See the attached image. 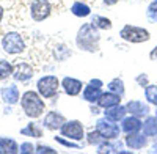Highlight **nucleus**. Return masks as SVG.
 <instances>
[{"mask_svg":"<svg viewBox=\"0 0 157 154\" xmlns=\"http://www.w3.org/2000/svg\"><path fill=\"white\" fill-rule=\"evenodd\" d=\"M120 38L127 43H132V44H141V43H146L151 40V33L143 27L126 24L120 30Z\"/></svg>","mask_w":157,"mask_h":154,"instance_id":"obj_3","label":"nucleus"},{"mask_svg":"<svg viewBox=\"0 0 157 154\" xmlns=\"http://www.w3.org/2000/svg\"><path fill=\"white\" fill-rule=\"evenodd\" d=\"M96 129L107 140H115V138L120 137V134H121V126H118L115 121H112V120H109L105 117L99 118L96 121Z\"/></svg>","mask_w":157,"mask_h":154,"instance_id":"obj_7","label":"nucleus"},{"mask_svg":"<svg viewBox=\"0 0 157 154\" xmlns=\"http://www.w3.org/2000/svg\"><path fill=\"white\" fill-rule=\"evenodd\" d=\"M141 131L148 137H157V117H149L148 115L143 121Z\"/></svg>","mask_w":157,"mask_h":154,"instance_id":"obj_20","label":"nucleus"},{"mask_svg":"<svg viewBox=\"0 0 157 154\" xmlns=\"http://www.w3.org/2000/svg\"><path fill=\"white\" fill-rule=\"evenodd\" d=\"M99 43H101V30L93 22H86L77 30L75 46L83 52H90V54L98 52Z\"/></svg>","mask_w":157,"mask_h":154,"instance_id":"obj_1","label":"nucleus"},{"mask_svg":"<svg viewBox=\"0 0 157 154\" xmlns=\"http://www.w3.org/2000/svg\"><path fill=\"white\" fill-rule=\"evenodd\" d=\"M33 151H35V146H33L32 143H29V142H25V143L19 145V152H22V154H27V152H33Z\"/></svg>","mask_w":157,"mask_h":154,"instance_id":"obj_33","label":"nucleus"},{"mask_svg":"<svg viewBox=\"0 0 157 154\" xmlns=\"http://www.w3.org/2000/svg\"><path fill=\"white\" fill-rule=\"evenodd\" d=\"M43 99L44 98L36 91H32V90L25 91L21 96V107H22L24 113L32 120H36L39 117H43V113L46 110V104H44Z\"/></svg>","mask_w":157,"mask_h":154,"instance_id":"obj_2","label":"nucleus"},{"mask_svg":"<svg viewBox=\"0 0 157 154\" xmlns=\"http://www.w3.org/2000/svg\"><path fill=\"white\" fill-rule=\"evenodd\" d=\"M151 152H157V143L152 146V149H151Z\"/></svg>","mask_w":157,"mask_h":154,"instance_id":"obj_37","label":"nucleus"},{"mask_svg":"<svg viewBox=\"0 0 157 154\" xmlns=\"http://www.w3.org/2000/svg\"><path fill=\"white\" fill-rule=\"evenodd\" d=\"M107 88L110 90V91L120 94V96H124V93H126L124 82H123V79H120V77H115V79H112V80L107 83Z\"/></svg>","mask_w":157,"mask_h":154,"instance_id":"obj_25","label":"nucleus"},{"mask_svg":"<svg viewBox=\"0 0 157 154\" xmlns=\"http://www.w3.org/2000/svg\"><path fill=\"white\" fill-rule=\"evenodd\" d=\"M126 109H127V113L129 115H134V117H138V118H146L151 109H149V102H143V101H129L126 104Z\"/></svg>","mask_w":157,"mask_h":154,"instance_id":"obj_10","label":"nucleus"},{"mask_svg":"<svg viewBox=\"0 0 157 154\" xmlns=\"http://www.w3.org/2000/svg\"><path fill=\"white\" fill-rule=\"evenodd\" d=\"M2 47L6 54L10 55H17V54H22L25 50V41L24 38L16 33V32H11V33H6L2 40Z\"/></svg>","mask_w":157,"mask_h":154,"instance_id":"obj_5","label":"nucleus"},{"mask_svg":"<svg viewBox=\"0 0 157 154\" xmlns=\"http://www.w3.org/2000/svg\"><path fill=\"white\" fill-rule=\"evenodd\" d=\"M124 145L129 148V149H143L148 146V135L145 134H127L126 138H124Z\"/></svg>","mask_w":157,"mask_h":154,"instance_id":"obj_12","label":"nucleus"},{"mask_svg":"<svg viewBox=\"0 0 157 154\" xmlns=\"http://www.w3.org/2000/svg\"><path fill=\"white\" fill-rule=\"evenodd\" d=\"M22 135H27V137H35V138H41L43 137V124H38V123H29L27 126L21 129Z\"/></svg>","mask_w":157,"mask_h":154,"instance_id":"obj_22","label":"nucleus"},{"mask_svg":"<svg viewBox=\"0 0 157 154\" xmlns=\"http://www.w3.org/2000/svg\"><path fill=\"white\" fill-rule=\"evenodd\" d=\"M13 71H14V66H13L10 61L0 60V80L8 79V77L13 74Z\"/></svg>","mask_w":157,"mask_h":154,"instance_id":"obj_28","label":"nucleus"},{"mask_svg":"<svg viewBox=\"0 0 157 154\" xmlns=\"http://www.w3.org/2000/svg\"><path fill=\"white\" fill-rule=\"evenodd\" d=\"M91 22H93L99 30H110L112 29V21L107 19V17H104V16H99V14H94Z\"/></svg>","mask_w":157,"mask_h":154,"instance_id":"obj_26","label":"nucleus"},{"mask_svg":"<svg viewBox=\"0 0 157 154\" xmlns=\"http://www.w3.org/2000/svg\"><path fill=\"white\" fill-rule=\"evenodd\" d=\"M61 87V82L57 75H43L36 82V90L44 99H50L58 94V90Z\"/></svg>","mask_w":157,"mask_h":154,"instance_id":"obj_4","label":"nucleus"},{"mask_svg":"<svg viewBox=\"0 0 157 154\" xmlns=\"http://www.w3.org/2000/svg\"><path fill=\"white\" fill-rule=\"evenodd\" d=\"M149 58H151L152 61H157V46L149 52Z\"/></svg>","mask_w":157,"mask_h":154,"instance_id":"obj_34","label":"nucleus"},{"mask_svg":"<svg viewBox=\"0 0 157 154\" xmlns=\"http://www.w3.org/2000/svg\"><path fill=\"white\" fill-rule=\"evenodd\" d=\"M141 126H143L141 118L134 117V115H129V117H124L121 120V132H124L126 135L127 134H135V132L141 131Z\"/></svg>","mask_w":157,"mask_h":154,"instance_id":"obj_13","label":"nucleus"},{"mask_svg":"<svg viewBox=\"0 0 157 154\" xmlns=\"http://www.w3.org/2000/svg\"><path fill=\"white\" fill-rule=\"evenodd\" d=\"M155 117H157V109H155Z\"/></svg>","mask_w":157,"mask_h":154,"instance_id":"obj_38","label":"nucleus"},{"mask_svg":"<svg viewBox=\"0 0 157 154\" xmlns=\"http://www.w3.org/2000/svg\"><path fill=\"white\" fill-rule=\"evenodd\" d=\"M146 17L151 22H157V0H151L146 8Z\"/></svg>","mask_w":157,"mask_h":154,"instance_id":"obj_29","label":"nucleus"},{"mask_svg":"<svg viewBox=\"0 0 157 154\" xmlns=\"http://www.w3.org/2000/svg\"><path fill=\"white\" fill-rule=\"evenodd\" d=\"M35 152H39V154H44V152L55 154V152H57V149L50 148V146H47V145H38V146H35Z\"/></svg>","mask_w":157,"mask_h":154,"instance_id":"obj_32","label":"nucleus"},{"mask_svg":"<svg viewBox=\"0 0 157 154\" xmlns=\"http://www.w3.org/2000/svg\"><path fill=\"white\" fill-rule=\"evenodd\" d=\"M55 142L63 145V146H66V148H72V149H80V145L75 143L74 140H66V138H63V137H55Z\"/></svg>","mask_w":157,"mask_h":154,"instance_id":"obj_30","label":"nucleus"},{"mask_svg":"<svg viewBox=\"0 0 157 154\" xmlns=\"http://www.w3.org/2000/svg\"><path fill=\"white\" fill-rule=\"evenodd\" d=\"M0 152H2V149H0Z\"/></svg>","mask_w":157,"mask_h":154,"instance_id":"obj_39","label":"nucleus"},{"mask_svg":"<svg viewBox=\"0 0 157 154\" xmlns=\"http://www.w3.org/2000/svg\"><path fill=\"white\" fill-rule=\"evenodd\" d=\"M71 13H72L75 17H88L91 14V8L86 3L80 2V0H77V2H74L71 5Z\"/></svg>","mask_w":157,"mask_h":154,"instance_id":"obj_21","label":"nucleus"},{"mask_svg":"<svg viewBox=\"0 0 157 154\" xmlns=\"http://www.w3.org/2000/svg\"><path fill=\"white\" fill-rule=\"evenodd\" d=\"M126 115H127V109H126V106H121V104L109 107V109H105V112H104V117L115 121V123H120Z\"/></svg>","mask_w":157,"mask_h":154,"instance_id":"obj_18","label":"nucleus"},{"mask_svg":"<svg viewBox=\"0 0 157 154\" xmlns=\"http://www.w3.org/2000/svg\"><path fill=\"white\" fill-rule=\"evenodd\" d=\"M83 87H85L83 82L78 79H74V77H63V80H61V88L68 96H78L82 93Z\"/></svg>","mask_w":157,"mask_h":154,"instance_id":"obj_11","label":"nucleus"},{"mask_svg":"<svg viewBox=\"0 0 157 154\" xmlns=\"http://www.w3.org/2000/svg\"><path fill=\"white\" fill-rule=\"evenodd\" d=\"M13 77L19 82H27L33 77V68L30 63H25V61H21L14 66V71H13Z\"/></svg>","mask_w":157,"mask_h":154,"instance_id":"obj_14","label":"nucleus"},{"mask_svg":"<svg viewBox=\"0 0 157 154\" xmlns=\"http://www.w3.org/2000/svg\"><path fill=\"white\" fill-rule=\"evenodd\" d=\"M105 137H104L98 129H94V131H90L88 134H86V142H88V145H91V146H99V145H102L104 142H105Z\"/></svg>","mask_w":157,"mask_h":154,"instance_id":"obj_24","label":"nucleus"},{"mask_svg":"<svg viewBox=\"0 0 157 154\" xmlns=\"http://www.w3.org/2000/svg\"><path fill=\"white\" fill-rule=\"evenodd\" d=\"M145 98L149 104L157 107V85H148L145 87Z\"/></svg>","mask_w":157,"mask_h":154,"instance_id":"obj_27","label":"nucleus"},{"mask_svg":"<svg viewBox=\"0 0 157 154\" xmlns=\"http://www.w3.org/2000/svg\"><path fill=\"white\" fill-rule=\"evenodd\" d=\"M52 13V5L49 0H33L30 5V16L35 22L47 19Z\"/></svg>","mask_w":157,"mask_h":154,"instance_id":"obj_8","label":"nucleus"},{"mask_svg":"<svg viewBox=\"0 0 157 154\" xmlns=\"http://www.w3.org/2000/svg\"><path fill=\"white\" fill-rule=\"evenodd\" d=\"M104 2V5H107V6H113V5H116L120 0H102Z\"/></svg>","mask_w":157,"mask_h":154,"instance_id":"obj_35","label":"nucleus"},{"mask_svg":"<svg viewBox=\"0 0 157 154\" xmlns=\"http://www.w3.org/2000/svg\"><path fill=\"white\" fill-rule=\"evenodd\" d=\"M2 19H3V8L0 6V22H2Z\"/></svg>","mask_w":157,"mask_h":154,"instance_id":"obj_36","label":"nucleus"},{"mask_svg":"<svg viewBox=\"0 0 157 154\" xmlns=\"http://www.w3.org/2000/svg\"><path fill=\"white\" fill-rule=\"evenodd\" d=\"M135 82H137L140 87L145 88V87H148V85H149V77H148L145 72H143V74H138V75L135 77Z\"/></svg>","mask_w":157,"mask_h":154,"instance_id":"obj_31","label":"nucleus"},{"mask_svg":"<svg viewBox=\"0 0 157 154\" xmlns=\"http://www.w3.org/2000/svg\"><path fill=\"white\" fill-rule=\"evenodd\" d=\"M0 149H2V152L14 154V152H19V145H17L13 138L0 137Z\"/></svg>","mask_w":157,"mask_h":154,"instance_id":"obj_23","label":"nucleus"},{"mask_svg":"<svg viewBox=\"0 0 157 154\" xmlns=\"http://www.w3.org/2000/svg\"><path fill=\"white\" fill-rule=\"evenodd\" d=\"M121 98L123 96H120V94H116V93H113V91H105L104 93L102 91V94L99 96V99L96 101V104L101 107V109H109V107H113V106H118V104H121Z\"/></svg>","mask_w":157,"mask_h":154,"instance_id":"obj_15","label":"nucleus"},{"mask_svg":"<svg viewBox=\"0 0 157 154\" xmlns=\"http://www.w3.org/2000/svg\"><path fill=\"white\" fill-rule=\"evenodd\" d=\"M60 132H61L63 137H66L69 140H74V142H82V140L86 137L85 135V127H83V124L78 121V120H69V121H66V123L61 126Z\"/></svg>","mask_w":157,"mask_h":154,"instance_id":"obj_6","label":"nucleus"},{"mask_svg":"<svg viewBox=\"0 0 157 154\" xmlns=\"http://www.w3.org/2000/svg\"><path fill=\"white\" fill-rule=\"evenodd\" d=\"M123 145H124V142H118V138H115V140H105L102 145H99L98 146V149H96V152L98 154H105V152H120L121 151V148H123Z\"/></svg>","mask_w":157,"mask_h":154,"instance_id":"obj_19","label":"nucleus"},{"mask_svg":"<svg viewBox=\"0 0 157 154\" xmlns=\"http://www.w3.org/2000/svg\"><path fill=\"white\" fill-rule=\"evenodd\" d=\"M0 96H2V99L6 102V104L13 106V104H16V102H19V88L16 85L3 87L2 90H0Z\"/></svg>","mask_w":157,"mask_h":154,"instance_id":"obj_17","label":"nucleus"},{"mask_svg":"<svg viewBox=\"0 0 157 154\" xmlns=\"http://www.w3.org/2000/svg\"><path fill=\"white\" fill-rule=\"evenodd\" d=\"M64 123H66L64 115H61L57 110H52V112H47L44 115V120H43L41 124H43V127H46L49 131H60Z\"/></svg>","mask_w":157,"mask_h":154,"instance_id":"obj_9","label":"nucleus"},{"mask_svg":"<svg viewBox=\"0 0 157 154\" xmlns=\"http://www.w3.org/2000/svg\"><path fill=\"white\" fill-rule=\"evenodd\" d=\"M102 94V87H98V85H93V83H90L83 87L82 90V98L83 101L90 102V104H94V102L99 99V96Z\"/></svg>","mask_w":157,"mask_h":154,"instance_id":"obj_16","label":"nucleus"}]
</instances>
